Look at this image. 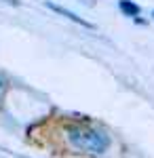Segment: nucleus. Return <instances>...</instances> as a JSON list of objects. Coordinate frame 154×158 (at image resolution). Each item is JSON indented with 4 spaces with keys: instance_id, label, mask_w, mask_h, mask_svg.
Here are the masks:
<instances>
[{
    "instance_id": "4",
    "label": "nucleus",
    "mask_w": 154,
    "mask_h": 158,
    "mask_svg": "<svg viewBox=\"0 0 154 158\" xmlns=\"http://www.w3.org/2000/svg\"><path fill=\"white\" fill-rule=\"evenodd\" d=\"M2 2H6V4H13V6H17V4H19V0H2Z\"/></svg>"
},
{
    "instance_id": "2",
    "label": "nucleus",
    "mask_w": 154,
    "mask_h": 158,
    "mask_svg": "<svg viewBox=\"0 0 154 158\" xmlns=\"http://www.w3.org/2000/svg\"><path fill=\"white\" fill-rule=\"evenodd\" d=\"M45 6H47V9H51V11H55L57 15H61V17H66V19H70V21H74L76 25H83V27H87V30H95V23H91V21H87L84 17H78L76 13L68 11V9H63V6H59V4H53V2H45Z\"/></svg>"
},
{
    "instance_id": "5",
    "label": "nucleus",
    "mask_w": 154,
    "mask_h": 158,
    "mask_svg": "<svg viewBox=\"0 0 154 158\" xmlns=\"http://www.w3.org/2000/svg\"><path fill=\"white\" fill-rule=\"evenodd\" d=\"M0 89H2V82H0Z\"/></svg>"
},
{
    "instance_id": "1",
    "label": "nucleus",
    "mask_w": 154,
    "mask_h": 158,
    "mask_svg": "<svg viewBox=\"0 0 154 158\" xmlns=\"http://www.w3.org/2000/svg\"><path fill=\"white\" fill-rule=\"evenodd\" d=\"M66 137L76 150L89 152V154H104L112 143L108 131L91 127V124H68Z\"/></svg>"
},
{
    "instance_id": "3",
    "label": "nucleus",
    "mask_w": 154,
    "mask_h": 158,
    "mask_svg": "<svg viewBox=\"0 0 154 158\" xmlns=\"http://www.w3.org/2000/svg\"><path fill=\"white\" fill-rule=\"evenodd\" d=\"M118 11L125 15V17H129V19H135V17H139V13L142 9L133 2V0H118Z\"/></svg>"
},
{
    "instance_id": "6",
    "label": "nucleus",
    "mask_w": 154,
    "mask_h": 158,
    "mask_svg": "<svg viewBox=\"0 0 154 158\" xmlns=\"http://www.w3.org/2000/svg\"><path fill=\"white\" fill-rule=\"evenodd\" d=\"M152 17H154V11H152Z\"/></svg>"
}]
</instances>
